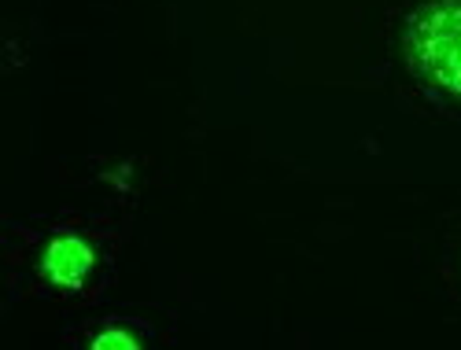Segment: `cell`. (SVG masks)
I'll list each match as a JSON object with an SVG mask.
<instances>
[{"instance_id": "3957f363", "label": "cell", "mask_w": 461, "mask_h": 350, "mask_svg": "<svg viewBox=\"0 0 461 350\" xmlns=\"http://www.w3.org/2000/svg\"><path fill=\"white\" fill-rule=\"evenodd\" d=\"M93 346H96V350H137V346H140V339L119 328V332H104V336H96V339H93Z\"/></svg>"}, {"instance_id": "6da1fadb", "label": "cell", "mask_w": 461, "mask_h": 350, "mask_svg": "<svg viewBox=\"0 0 461 350\" xmlns=\"http://www.w3.org/2000/svg\"><path fill=\"white\" fill-rule=\"evenodd\" d=\"M410 63L432 85L461 100V0H432L406 30Z\"/></svg>"}, {"instance_id": "7a4b0ae2", "label": "cell", "mask_w": 461, "mask_h": 350, "mask_svg": "<svg viewBox=\"0 0 461 350\" xmlns=\"http://www.w3.org/2000/svg\"><path fill=\"white\" fill-rule=\"evenodd\" d=\"M45 277L59 288H78L86 277H89V269H93V247L82 240V237H74V232H59V237L49 244L45 251Z\"/></svg>"}]
</instances>
